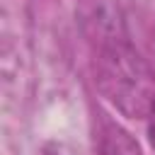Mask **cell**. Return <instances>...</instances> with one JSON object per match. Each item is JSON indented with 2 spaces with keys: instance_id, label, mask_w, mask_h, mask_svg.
<instances>
[{
  "instance_id": "obj_1",
  "label": "cell",
  "mask_w": 155,
  "mask_h": 155,
  "mask_svg": "<svg viewBox=\"0 0 155 155\" xmlns=\"http://www.w3.org/2000/svg\"><path fill=\"white\" fill-rule=\"evenodd\" d=\"M94 82L99 94L128 119H143L155 102V73L124 39L107 36L99 44Z\"/></svg>"
},
{
  "instance_id": "obj_2",
  "label": "cell",
  "mask_w": 155,
  "mask_h": 155,
  "mask_svg": "<svg viewBox=\"0 0 155 155\" xmlns=\"http://www.w3.org/2000/svg\"><path fill=\"white\" fill-rule=\"evenodd\" d=\"M99 155H140V148L128 131H124L116 124H109L102 136Z\"/></svg>"
},
{
  "instance_id": "obj_3",
  "label": "cell",
  "mask_w": 155,
  "mask_h": 155,
  "mask_svg": "<svg viewBox=\"0 0 155 155\" xmlns=\"http://www.w3.org/2000/svg\"><path fill=\"white\" fill-rule=\"evenodd\" d=\"M150 124H148V136H150V143H153V148H155V102H153V109H150Z\"/></svg>"
},
{
  "instance_id": "obj_4",
  "label": "cell",
  "mask_w": 155,
  "mask_h": 155,
  "mask_svg": "<svg viewBox=\"0 0 155 155\" xmlns=\"http://www.w3.org/2000/svg\"><path fill=\"white\" fill-rule=\"evenodd\" d=\"M150 48H153V56H155V29H153V44H150Z\"/></svg>"
}]
</instances>
